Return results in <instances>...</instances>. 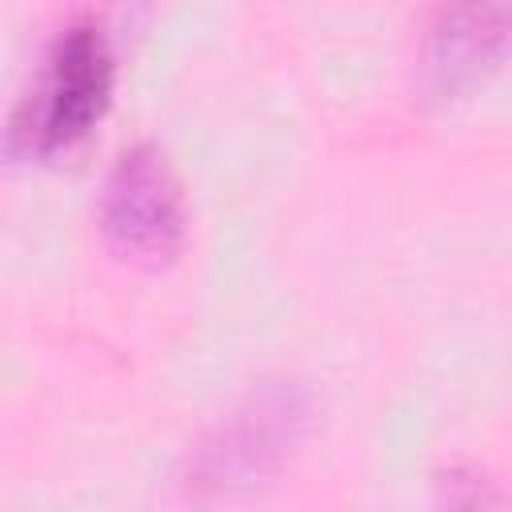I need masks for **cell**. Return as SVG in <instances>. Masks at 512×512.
Returning <instances> with one entry per match:
<instances>
[{
  "mask_svg": "<svg viewBox=\"0 0 512 512\" xmlns=\"http://www.w3.org/2000/svg\"><path fill=\"white\" fill-rule=\"evenodd\" d=\"M312 412L316 396L304 380H264L184 452V496L216 504L264 488L300 452Z\"/></svg>",
  "mask_w": 512,
  "mask_h": 512,
  "instance_id": "1",
  "label": "cell"
},
{
  "mask_svg": "<svg viewBox=\"0 0 512 512\" xmlns=\"http://www.w3.org/2000/svg\"><path fill=\"white\" fill-rule=\"evenodd\" d=\"M116 80L112 44L100 20H72L48 48L28 96L12 108L8 152L56 156L80 144L108 108Z\"/></svg>",
  "mask_w": 512,
  "mask_h": 512,
  "instance_id": "2",
  "label": "cell"
},
{
  "mask_svg": "<svg viewBox=\"0 0 512 512\" xmlns=\"http://www.w3.org/2000/svg\"><path fill=\"white\" fill-rule=\"evenodd\" d=\"M96 224L104 244L140 268H164L180 256L188 236L184 184L160 144L140 140L124 148L96 200Z\"/></svg>",
  "mask_w": 512,
  "mask_h": 512,
  "instance_id": "3",
  "label": "cell"
},
{
  "mask_svg": "<svg viewBox=\"0 0 512 512\" xmlns=\"http://www.w3.org/2000/svg\"><path fill=\"white\" fill-rule=\"evenodd\" d=\"M512 56V4L440 8L420 40L416 88L432 104L476 92Z\"/></svg>",
  "mask_w": 512,
  "mask_h": 512,
  "instance_id": "4",
  "label": "cell"
},
{
  "mask_svg": "<svg viewBox=\"0 0 512 512\" xmlns=\"http://www.w3.org/2000/svg\"><path fill=\"white\" fill-rule=\"evenodd\" d=\"M440 492V508L444 512H496L500 508V492L496 484L476 472V468H448L436 480Z\"/></svg>",
  "mask_w": 512,
  "mask_h": 512,
  "instance_id": "5",
  "label": "cell"
}]
</instances>
